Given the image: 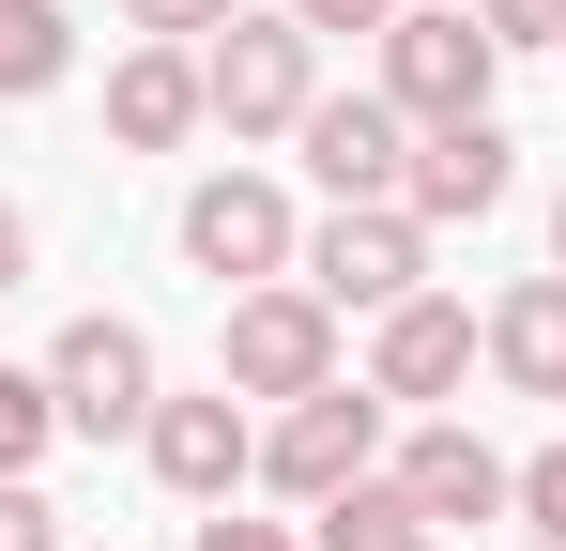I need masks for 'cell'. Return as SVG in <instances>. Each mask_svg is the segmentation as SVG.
I'll use <instances>...</instances> for the list:
<instances>
[{"instance_id":"cell-18","label":"cell","mask_w":566,"mask_h":551,"mask_svg":"<svg viewBox=\"0 0 566 551\" xmlns=\"http://www.w3.org/2000/svg\"><path fill=\"white\" fill-rule=\"evenodd\" d=\"M245 0H123V31H154V46H214Z\"/></svg>"},{"instance_id":"cell-13","label":"cell","mask_w":566,"mask_h":551,"mask_svg":"<svg viewBox=\"0 0 566 551\" xmlns=\"http://www.w3.org/2000/svg\"><path fill=\"white\" fill-rule=\"evenodd\" d=\"M199 123H214V92H199V46H154V31H138V46L107 62V138H123V154H185Z\"/></svg>"},{"instance_id":"cell-24","label":"cell","mask_w":566,"mask_h":551,"mask_svg":"<svg viewBox=\"0 0 566 551\" xmlns=\"http://www.w3.org/2000/svg\"><path fill=\"white\" fill-rule=\"evenodd\" d=\"M15 276H31V215L0 199V291H15Z\"/></svg>"},{"instance_id":"cell-26","label":"cell","mask_w":566,"mask_h":551,"mask_svg":"<svg viewBox=\"0 0 566 551\" xmlns=\"http://www.w3.org/2000/svg\"><path fill=\"white\" fill-rule=\"evenodd\" d=\"M521 551H552V537H521Z\"/></svg>"},{"instance_id":"cell-14","label":"cell","mask_w":566,"mask_h":551,"mask_svg":"<svg viewBox=\"0 0 566 551\" xmlns=\"http://www.w3.org/2000/svg\"><path fill=\"white\" fill-rule=\"evenodd\" d=\"M490 383L505 398H566V276H505L490 291Z\"/></svg>"},{"instance_id":"cell-2","label":"cell","mask_w":566,"mask_h":551,"mask_svg":"<svg viewBox=\"0 0 566 551\" xmlns=\"http://www.w3.org/2000/svg\"><path fill=\"white\" fill-rule=\"evenodd\" d=\"M214 383H230V398H261V414H291V398H322V383H353V367H337V306H322L306 276H261V291H230V337H214Z\"/></svg>"},{"instance_id":"cell-4","label":"cell","mask_w":566,"mask_h":551,"mask_svg":"<svg viewBox=\"0 0 566 551\" xmlns=\"http://www.w3.org/2000/svg\"><path fill=\"white\" fill-rule=\"evenodd\" d=\"M291 276H306L337 322H382V306L429 291V215H413V199H322V230H306Z\"/></svg>"},{"instance_id":"cell-16","label":"cell","mask_w":566,"mask_h":551,"mask_svg":"<svg viewBox=\"0 0 566 551\" xmlns=\"http://www.w3.org/2000/svg\"><path fill=\"white\" fill-rule=\"evenodd\" d=\"M62 77H77V15L62 0H0V107H31Z\"/></svg>"},{"instance_id":"cell-11","label":"cell","mask_w":566,"mask_h":551,"mask_svg":"<svg viewBox=\"0 0 566 551\" xmlns=\"http://www.w3.org/2000/svg\"><path fill=\"white\" fill-rule=\"evenodd\" d=\"M291 154H306L322 199H398V184H413V123H398L382 92H322V107L291 123Z\"/></svg>"},{"instance_id":"cell-8","label":"cell","mask_w":566,"mask_h":551,"mask_svg":"<svg viewBox=\"0 0 566 551\" xmlns=\"http://www.w3.org/2000/svg\"><path fill=\"white\" fill-rule=\"evenodd\" d=\"M138 459H154V490H169V506H230V490L261 475V398H230V383H199V398H154Z\"/></svg>"},{"instance_id":"cell-10","label":"cell","mask_w":566,"mask_h":551,"mask_svg":"<svg viewBox=\"0 0 566 551\" xmlns=\"http://www.w3.org/2000/svg\"><path fill=\"white\" fill-rule=\"evenodd\" d=\"M382 475L429 506V537H460V521H521V459H505V445H474L460 414H413V429L382 445Z\"/></svg>"},{"instance_id":"cell-20","label":"cell","mask_w":566,"mask_h":551,"mask_svg":"<svg viewBox=\"0 0 566 551\" xmlns=\"http://www.w3.org/2000/svg\"><path fill=\"white\" fill-rule=\"evenodd\" d=\"M521 537H552V551H566V445L521 459Z\"/></svg>"},{"instance_id":"cell-1","label":"cell","mask_w":566,"mask_h":551,"mask_svg":"<svg viewBox=\"0 0 566 551\" xmlns=\"http://www.w3.org/2000/svg\"><path fill=\"white\" fill-rule=\"evenodd\" d=\"M368 92L398 123H474V107L505 92V46L474 31V0H398L382 46H368Z\"/></svg>"},{"instance_id":"cell-22","label":"cell","mask_w":566,"mask_h":551,"mask_svg":"<svg viewBox=\"0 0 566 551\" xmlns=\"http://www.w3.org/2000/svg\"><path fill=\"white\" fill-rule=\"evenodd\" d=\"M185 551H306V537H291V521H230V506H199Z\"/></svg>"},{"instance_id":"cell-9","label":"cell","mask_w":566,"mask_h":551,"mask_svg":"<svg viewBox=\"0 0 566 551\" xmlns=\"http://www.w3.org/2000/svg\"><path fill=\"white\" fill-rule=\"evenodd\" d=\"M474 367H490V306H460V291H413V306L368 322V383L398 398V414H444Z\"/></svg>"},{"instance_id":"cell-3","label":"cell","mask_w":566,"mask_h":551,"mask_svg":"<svg viewBox=\"0 0 566 551\" xmlns=\"http://www.w3.org/2000/svg\"><path fill=\"white\" fill-rule=\"evenodd\" d=\"M382 445H398V398L353 367V383H322V398L261 414V490H276V506H337L353 475H382Z\"/></svg>"},{"instance_id":"cell-23","label":"cell","mask_w":566,"mask_h":551,"mask_svg":"<svg viewBox=\"0 0 566 551\" xmlns=\"http://www.w3.org/2000/svg\"><path fill=\"white\" fill-rule=\"evenodd\" d=\"M291 15H306L322 46H337V31H368V46H382V15H398V0H291Z\"/></svg>"},{"instance_id":"cell-17","label":"cell","mask_w":566,"mask_h":551,"mask_svg":"<svg viewBox=\"0 0 566 551\" xmlns=\"http://www.w3.org/2000/svg\"><path fill=\"white\" fill-rule=\"evenodd\" d=\"M62 445V398H46V367H0V475H46Z\"/></svg>"},{"instance_id":"cell-6","label":"cell","mask_w":566,"mask_h":551,"mask_svg":"<svg viewBox=\"0 0 566 551\" xmlns=\"http://www.w3.org/2000/svg\"><path fill=\"white\" fill-rule=\"evenodd\" d=\"M306 261V215H291L276 169H214L185 184V276H214V291H261V276Z\"/></svg>"},{"instance_id":"cell-25","label":"cell","mask_w":566,"mask_h":551,"mask_svg":"<svg viewBox=\"0 0 566 551\" xmlns=\"http://www.w3.org/2000/svg\"><path fill=\"white\" fill-rule=\"evenodd\" d=\"M552 276H566V184H552Z\"/></svg>"},{"instance_id":"cell-12","label":"cell","mask_w":566,"mask_h":551,"mask_svg":"<svg viewBox=\"0 0 566 551\" xmlns=\"http://www.w3.org/2000/svg\"><path fill=\"white\" fill-rule=\"evenodd\" d=\"M505 184H521V138H505L490 107H474V123H413V184H398V199H413L429 230H474V215H505Z\"/></svg>"},{"instance_id":"cell-21","label":"cell","mask_w":566,"mask_h":551,"mask_svg":"<svg viewBox=\"0 0 566 551\" xmlns=\"http://www.w3.org/2000/svg\"><path fill=\"white\" fill-rule=\"evenodd\" d=\"M0 551H62V506H46L31 475H0Z\"/></svg>"},{"instance_id":"cell-5","label":"cell","mask_w":566,"mask_h":551,"mask_svg":"<svg viewBox=\"0 0 566 551\" xmlns=\"http://www.w3.org/2000/svg\"><path fill=\"white\" fill-rule=\"evenodd\" d=\"M199 92H214L230 138H291V123L322 107V31H306L291 0H276V15H230V31L199 46Z\"/></svg>"},{"instance_id":"cell-19","label":"cell","mask_w":566,"mask_h":551,"mask_svg":"<svg viewBox=\"0 0 566 551\" xmlns=\"http://www.w3.org/2000/svg\"><path fill=\"white\" fill-rule=\"evenodd\" d=\"M474 31L521 62V46H566V0H474Z\"/></svg>"},{"instance_id":"cell-15","label":"cell","mask_w":566,"mask_h":551,"mask_svg":"<svg viewBox=\"0 0 566 551\" xmlns=\"http://www.w3.org/2000/svg\"><path fill=\"white\" fill-rule=\"evenodd\" d=\"M306 551H429V506L398 475H353L337 506H306Z\"/></svg>"},{"instance_id":"cell-7","label":"cell","mask_w":566,"mask_h":551,"mask_svg":"<svg viewBox=\"0 0 566 551\" xmlns=\"http://www.w3.org/2000/svg\"><path fill=\"white\" fill-rule=\"evenodd\" d=\"M46 398H62V429H77V445H123V429H154V398H169V383H154V337H138V322H62V337H46Z\"/></svg>"}]
</instances>
